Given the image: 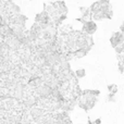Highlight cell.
I'll use <instances>...</instances> for the list:
<instances>
[{
    "label": "cell",
    "instance_id": "cell-1",
    "mask_svg": "<svg viewBox=\"0 0 124 124\" xmlns=\"http://www.w3.org/2000/svg\"><path fill=\"white\" fill-rule=\"evenodd\" d=\"M97 28H98L97 23H96V22H94L93 20H90V21H87V22H85V23L83 24V27H82V33L88 35V36H93V35L96 33Z\"/></svg>",
    "mask_w": 124,
    "mask_h": 124
},
{
    "label": "cell",
    "instance_id": "cell-2",
    "mask_svg": "<svg viewBox=\"0 0 124 124\" xmlns=\"http://www.w3.org/2000/svg\"><path fill=\"white\" fill-rule=\"evenodd\" d=\"M110 44H111V46L114 49H116V47H119V46L123 45L124 44V34L121 32L113 33V34L111 35V37H110Z\"/></svg>",
    "mask_w": 124,
    "mask_h": 124
},
{
    "label": "cell",
    "instance_id": "cell-3",
    "mask_svg": "<svg viewBox=\"0 0 124 124\" xmlns=\"http://www.w3.org/2000/svg\"><path fill=\"white\" fill-rule=\"evenodd\" d=\"M52 7L54 8V10L57 11L59 15H66L68 14V8H66V4L64 1L62 0H58V1L52 2Z\"/></svg>",
    "mask_w": 124,
    "mask_h": 124
},
{
    "label": "cell",
    "instance_id": "cell-4",
    "mask_svg": "<svg viewBox=\"0 0 124 124\" xmlns=\"http://www.w3.org/2000/svg\"><path fill=\"white\" fill-rule=\"evenodd\" d=\"M74 75H75V77H76L77 79L83 78V77L86 76V70L85 69H83V68L77 69V70L74 72Z\"/></svg>",
    "mask_w": 124,
    "mask_h": 124
},
{
    "label": "cell",
    "instance_id": "cell-5",
    "mask_svg": "<svg viewBox=\"0 0 124 124\" xmlns=\"http://www.w3.org/2000/svg\"><path fill=\"white\" fill-rule=\"evenodd\" d=\"M107 88H108V92H109V94L116 95V93H118V86H116V84H109V85L107 86Z\"/></svg>",
    "mask_w": 124,
    "mask_h": 124
},
{
    "label": "cell",
    "instance_id": "cell-6",
    "mask_svg": "<svg viewBox=\"0 0 124 124\" xmlns=\"http://www.w3.org/2000/svg\"><path fill=\"white\" fill-rule=\"evenodd\" d=\"M107 100L109 101V102H116V95L109 94L107 96Z\"/></svg>",
    "mask_w": 124,
    "mask_h": 124
},
{
    "label": "cell",
    "instance_id": "cell-7",
    "mask_svg": "<svg viewBox=\"0 0 124 124\" xmlns=\"http://www.w3.org/2000/svg\"><path fill=\"white\" fill-rule=\"evenodd\" d=\"M88 124H96L94 122V121H92V120H88Z\"/></svg>",
    "mask_w": 124,
    "mask_h": 124
}]
</instances>
